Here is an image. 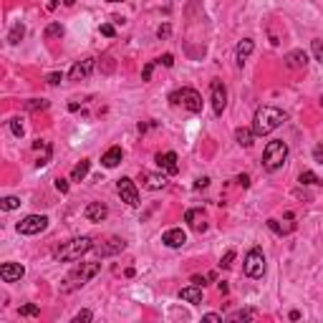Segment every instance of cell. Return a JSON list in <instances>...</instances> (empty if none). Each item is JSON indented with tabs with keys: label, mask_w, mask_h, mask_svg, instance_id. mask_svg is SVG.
I'll use <instances>...</instances> for the list:
<instances>
[{
	"label": "cell",
	"mask_w": 323,
	"mask_h": 323,
	"mask_svg": "<svg viewBox=\"0 0 323 323\" xmlns=\"http://www.w3.org/2000/svg\"><path fill=\"white\" fill-rule=\"evenodd\" d=\"M283 121H286V114L275 106H260L253 116V132L255 137H265V134H273Z\"/></svg>",
	"instance_id": "6da1fadb"
},
{
	"label": "cell",
	"mask_w": 323,
	"mask_h": 323,
	"mask_svg": "<svg viewBox=\"0 0 323 323\" xmlns=\"http://www.w3.org/2000/svg\"><path fill=\"white\" fill-rule=\"evenodd\" d=\"M89 250H94V240L89 235H81V237H73V240L63 242V245L56 250V258L58 260H78L81 255H86Z\"/></svg>",
	"instance_id": "7a4b0ae2"
},
{
	"label": "cell",
	"mask_w": 323,
	"mask_h": 323,
	"mask_svg": "<svg viewBox=\"0 0 323 323\" xmlns=\"http://www.w3.org/2000/svg\"><path fill=\"white\" fill-rule=\"evenodd\" d=\"M286 159H288V144L283 142V139H273L268 142L265 152H263V167L268 172H275L280 169L283 164H286Z\"/></svg>",
	"instance_id": "3957f363"
},
{
	"label": "cell",
	"mask_w": 323,
	"mask_h": 323,
	"mask_svg": "<svg viewBox=\"0 0 323 323\" xmlns=\"http://www.w3.org/2000/svg\"><path fill=\"white\" fill-rule=\"evenodd\" d=\"M99 270H101V263H81V265H76V268L68 273V278H66L63 291H76V288H81V286H86V283H89Z\"/></svg>",
	"instance_id": "277c9868"
},
{
	"label": "cell",
	"mask_w": 323,
	"mask_h": 323,
	"mask_svg": "<svg viewBox=\"0 0 323 323\" xmlns=\"http://www.w3.org/2000/svg\"><path fill=\"white\" fill-rule=\"evenodd\" d=\"M169 101L172 104H182L187 111H192V114H199L202 111V96L194 91V89H179V91H174L172 96H169Z\"/></svg>",
	"instance_id": "5b68a950"
},
{
	"label": "cell",
	"mask_w": 323,
	"mask_h": 323,
	"mask_svg": "<svg viewBox=\"0 0 323 323\" xmlns=\"http://www.w3.org/2000/svg\"><path fill=\"white\" fill-rule=\"evenodd\" d=\"M245 275L248 278H263V273H265V255H263V250L260 248H253L248 255H245Z\"/></svg>",
	"instance_id": "8992f818"
},
{
	"label": "cell",
	"mask_w": 323,
	"mask_h": 323,
	"mask_svg": "<svg viewBox=\"0 0 323 323\" xmlns=\"http://www.w3.org/2000/svg\"><path fill=\"white\" fill-rule=\"evenodd\" d=\"M15 227H18L20 235H38V232H43L48 227V217L46 215H28Z\"/></svg>",
	"instance_id": "52a82bcc"
},
{
	"label": "cell",
	"mask_w": 323,
	"mask_h": 323,
	"mask_svg": "<svg viewBox=\"0 0 323 323\" xmlns=\"http://www.w3.org/2000/svg\"><path fill=\"white\" fill-rule=\"evenodd\" d=\"M116 192H119L121 202H127L129 207H137V205H139V192H137L134 179H129V177H121V179L116 182Z\"/></svg>",
	"instance_id": "ba28073f"
},
{
	"label": "cell",
	"mask_w": 323,
	"mask_h": 323,
	"mask_svg": "<svg viewBox=\"0 0 323 323\" xmlns=\"http://www.w3.org/2000/svg\"><path fill=\"white\" fill-rule=\"evenodd\" d=\"M210 101H212V111L217 116H222L225 106H227V89L222 86V81H212L210 86Z\"/></svg>",
	"instance_id": "9c48e42d"
},
{
	"label": "cell",
	"mask_w": 323,
	"mask_h": 323,
	"mask_svg": "<svg viewBox=\"0 0 323 323\" xmlns=\"http://www.w3.org/2000/svg\"><path fill=\"white\" fill-rule=\"evenodd\" d=\"M124 248H127V242L121 237H109L106 242H101V245L96 248V255L99 258H111V255H119Z\"/></svg>",
	"instance_id": "30bf717a"
},
{
	"label": "cell",
	"mask_w": 323,
	"mask_h": 323,
	"mask_svg": "<svg viewBox=\"0 0 323 323\" xmlns=\"http://www.w3.org/2000/svg\"><path fill=\"white\" fill-rule=\"evenodd\" d=\"M94 66H96L94 58H84V61L73 63V68L68 71V81H84V78H89L91 71H94Z\"/></svg>",
	"instance_id": "8fae6325"
},
{
	"label": "cell",
	"mask_w": 323,
	"mask_h": 323,
	"mask_svg": "<svg viewBox=\"0 0 323 323\" xmlns=\"http://www.w3.org/2000/svg\"><path fill=\"white\" fill-rule=\"evenodd\" d=\"M23 275H25V268L20 263H3V268H0V278H3V283H18Z\"/></svg>",
	"instance_id": "7c38bea8"
},
{
	"label": "cell",
	"mask_w": 323,
	"mask_h": 323,
	"mask_svg": "<svg viewBox=\"0 0 323 323\" xmlns=\"http://www.w3.org/2000/svg\"><path fill=\"white\" fill-rule=\"evenodd\" d=\"M84 215H86V220H91V222H104V220L109 217V207L104 205V202H89L86 210H84Z\"/></svg>",
	"instance_id": "4fadbf2b"
},
{
	"label": "cell",
	"mask_w": 323,
	"mask_h": 323,
	"mask_svg": "<svg viewBox=\"0 0 323 323\" xmlns=\"http://www.w3.org/2000/svg\"><path fill=\"white\" fill-rule=\"evenodd\" d=\"M184 222H189V227L194 230V232H205L207 230V220H205V212L202 210H187L184 212Z\"/></svg>",
	"instance_id": "5bb4252c"
},
{
	"label": "cell",
	"mask_w": 323,
	"mask_h": 323,
	"mask_svg": "<svg viewBox=\"0 0 323 323\" xmlns=\"http://www.w3.org/2000/svg\"><path fill=\"white\" fill-rule=\"evenodd\" d=\"M162 242H164L167 248H182L187 242V235H184L182 227H172V230H167L164 235H162Z\"/></svg>",
	"instance_id": "9a60e30c"
},
{
	"label": "cell",
	"mask_w": 323,
	"mask_h": 323,
	"mask_svg": "<svg viewBox=\"0 0 323 323\" xmlns=\"http://www.w3.org/2000/svg\"><path fill=\"white\" fill-rule=\"evenodd\" d=\"M139 182H142L147 189H164V187H167V177H164V174H154V172H142V174H139Z\"/></svg>",
	"instance_id": "2e32d148"
},
{
	"label": "cell",
	"mask_w": 323,
	"mask_h": 323,
	"mask_svg": "<svg viewBox=\"0 0 323 323\" xmlns=\"http://www.w3.org/2000/svg\"><path fill=\"white\" fill-rule=\"evenodd\" d=\"M157 164L162 169H167V174H177L179 164H177V154L174 152H164V154H157Z\"/></svg>",
	"instance_id": "e0dca14e"
},
{
	"label": "cell",
	"mask_w": 323,
	"mask_h": 323,
	"mask_svg": "<svg viewBox=\"0 0 323 323\" xmlns=\"http://www.w3.org/2000/svg\"><path fill=\"white\" fill-rule=\"evenodd\" d=\"M253 48H255V43H253V38H242L240 43H237V48H235V58H237V66H242L245 63V58L253 53Z\"/></svg>",
	"instance_id": "ac0fdd59"
},
{
	"label": "cell",
	"mask_w": 323,
	"mask_h": 323,
	"mask_svg": "<svg viewBox=\"0 0 323 323\" xmlns=\"http://www.w3.org/2000/svg\"><path fill=\"white\" fill-rule=\"evenodd\" d=\"M179 298L182 301H187V303H192V306H197V303H202V286H187V288H182L179 291Z\"/></svg>",
	"instance_id": "d6986e66"
},
{
	"label": "cell",
	"mask_w": 323,
	"mask_h": 323,
	"mask_svg": "<svg viewBox=\"0 0 323 323\" xmlns=\"http://www.w3.org/2000/svg\"><path fill=\"white\" fill-rule=\"evenodd\" d=\"M286 63H288V68H306L308 56H306V51L296 48V51H291V53L286 56Z\"/></svg>",
	"instance_id": "ffe728a7"
},
{
	"label": "cell",
	"mask_w": 323,
	"mask_h": 323,
	"mask_svg": "<svg viewBox=\"0 0 323 323\" xmlns=\"http://www.w3.org/2000/svg\"><path fill=\"white\" fill-rule=\"evenodd\" d=\"M121 157H124V154H121V147H111V149L101 157V164H104L106 169H114L119 162H121Z\"/></svg>",
	"instance_id": "44dd1931"
},
{
	"label": "cell",
	"mask_w": 323,
	"mask_h": 323,
	"mask_svg": "<svg viewBox=\"0 0 323 323\" xmlns=\"http://www.w3.org/2000/svg\"><path fill=\"white\" fill-rule=\"evenodd\" d=\"M235 139H237L240 147H253L255 132H253V129H245V127H240V129H235Z\"/></svg>",
	"instance_id": "7402d4cb"
},
{
	"label": "cell",
	"mask_w": 323,
	"mask_h": 323,
	"mask_svg": "<svg viewBox=\"0 0 323 323\" xmlns=\"http://www.w3.org/2000/svg\"><path fill=\"white\" fill-rule=\"evenodd\" d=\"M89 169H91V159H81L78 164L73 167V172H71V179H73V182H81V179L89 174Z\"/></svg>",
	"instance_id": "603a6c76"
},
{
	"label": "cell",
	"mask_w": 323,
	"mask_h": 323,
	"mask_svg": "<svg viewBox=\"0 0 323 323\" xmlns=\"http://www.w3.org/2000/svg\"><path fill=\"white\" fill-rule=\"evenodd\" d=\"M23 35H25V25H23V23H15V25L10 28V33H8V40H10L13 46H18L20 40H23Z\"/></svg>",
	"instance_id": "cb8c5ba5"
},
{
	"label": "cell",
	"mask_w": 323,
	"mask_h": 323,
	"mask_svg": "<svg viewBox=\"0 0 323 323\" xmlns=\"http://www.w3.org/2000/svg\"><path fill=\"white\" fill-rule=\"evenodd\" d=\"M255 316H258V311H235V313L227 316V321L237 323V321H250V318H255Z\"/></svg>",
	"instance_id": "d4e9b609"
},
{
	"label": "cell",
	"mask_w": 323,
	"mask_h": 323,
	"mask_svg": "<svg viewBox=\"0 0 323 323\" xmlns=\"http://www.w3.org/2000/svg\"><path fill=\"white\" fill-rule=\"evenodd\" d=\"M0 207H3L5 212L18 210V207H20V199H18V197H3V199H0Z\"/></svg>",
	"instance_id": "484cf974"
},
{
	"label": "cell",
	"mask_w": 323,
	"mask_h": 323,
	"mask_svg": "<svg viewBox=\"0 0 323 323\" xmlns=\"http://www.w3.org/2000/svg\"><path fill=\"white\" fill-rule=\"evenodd\" d=\"M43 35H46V38H61V35H63V25H61V23H51V25L43 30Z\"/></svg>",
	"instance_id": "4316f807"
},
{
	"label": "cell",
	"mask_w": 323,
	"mask_h": 323,
	"mask_svg": "<svg viewBox=\"0 0 323 323\" xmlns=\"http://www.w3.org/2000/svg\"><path fill=\"white\" fill-rule=\"evenodd\" d=\"M311 51H313V58H316L318 63H323V40H313Z\"/></svg>",
	"instance_id": "83f0119b"
},
{
	"label": "cell",
	"mask_w": 323,
	"mask_h": 323,
	"mask_svg": "<svg viewBox=\"0 0 323 323\" xmlns=\"http://www.w3.org/2000/svg\"><path fill=\"white\" fill-rule=\"evenodd\" d=\"M298 182H301V184H318V177H316L313 172H308V169H306V172H301Z\"/></svg>",
	"instance_id": "f1b7e54d"
},
{
	"label": "cell",
	"mask_w": 323,
	"mask_h": 323,
	"mask_svg": "<svg viewBox=\"0 0 323 323\" xmlns=\"http://www.w3.org/2000/svg\"><path fill=\"white\" fill-rule=\"evenodd\" d=\"M25 106H28V111H38V109H48V101H43V99H30Z\"/></svg>",
	"instance_id": "f546056e"
},
{
	"label": "cell",
	"mask_w": 323,
	"mask_h": 323,
	"mask_svg": "<svg viewBox=\"0 0 323 323\" xmlns=\"http://www.w3.org/2000/svg\"><path fill=\"white\" fill-rule=\"evenodd\" d=\"M81 321H84V323H86V321H94V313H91V311H78V313L73 316V323H81Z\"/></svg>",
	"instance_id": "4dcf8cb0"
},
{
	"label": "cell",
	"mask_w": 323,
	"mask_h": 323,
	"mask_svg": "<svg viewBox=\"0 0 323 323\" xmlns=\"http://www.w3.org/2000/svg\"><path fill=\"white\" fill-rule=\"evenodd\" d=\"M40 313V308L38 306H33V303H28V306H23L20 308V316H38Z\"/></svg>",
	"instance_id": "1f68e13d"
},
{
	"label": "cell",
	"mask_w": 323,
	"mask_h": 323,
	"mask_svg": "<svg viewBox=\"0 0 323 323\" xmlns=\"http://www.w3.org/2000/svg\"><path fill=\"white\" fill-rule=\"evenodd\" d=\"M10 132L15 137H23V124H20V119H10Z\"/></svg>",
	"instance_id": "d6a6232c"
},
{
	"label": "cell",
	"mask_w": 323,
	"mask_h": 323,
	"mask_svg": "<svg viewBox=\"0 0 323 323\" xmlns=\"http://www.w3.org/2000/svg\"><path fill=\"white\" fill-rule=\"evenodd\" d=\"M232 260H235V250H227V253H225V258L220 260V265H222V268H230V265H232Z\"/></svg>",
	"instance_id": "836d02e7"
},
{
	"label": "cell",
	"mask_w": 323,
	"mask_h": 323,
	"mask_svg": "<svg viewBox=\"0 0 323 323\" xmlns=\"http://www.w3.org/2000/svg\"><path fill=\"white\" fill-rule=\"evenodd\" d=\"M61 81H63V76H61L58 71H53V73H48V84H51V86H58V84H61Z\"/></svg>",
	"instance_id": "e575fe53"
},
{
	"label": "cell",
	"mask_w": 323,
	"mask_h": 323,
	"mask_svg": "<svg viewBox=\"0 0 323 323\" xmlns=\"http://www.w3.org/2000/svg\"><path fill=\"white\" fill-rule=\"evenodd\" d=\"M152 71H154V61H149V63L144 66V71H142V81H149V78H152Z\"/></svg>",
	"instance_id": "d590c367"
},
{
	"label": "cell",
	"mask_w": 323,
	"mask_h": 323,
	"mask_svg": "<svg viewBox=\"0 0 323 323\" xmlns=\"http://www.w3.org/2000/svg\"><path fill=\"white\" fill-rule=\"evenodd\" d=\"M159 63L167 66V68H172V66H174V56H172V53H164V56L159 58Z\"/></svg>",
	"instance_id": "8d00e7d4"
},
{
	"label": "cell",
	"mask_w": 323,
	"mask_h": 323,
	"mask_svg": "<svg viewBox=\"0 0 323 323\" xmlns=\"http://www.w3.org/2000/svg\"><path fill=\"white\" fill-rule=\"evenodd\" d=\"M101 35H106V38H114V35H116V30H114V25H109V23H104V25H101Z\"/></svg>",
	"instance_id": "74e56055"
},
{
	"label": "cell",
	"mask_w": 323,
	"mask_h": 323,
	"mask_svg": "<svg viewBox=\"0 0 323 323\" xmlns=\"http://www.w3.org/2000/svg\"><path fill=\"white\" fill-rule=\"evenodd\" d=\"M313 157H316V162H318V164H323V144H316V149H313Z\"/></svg>",
	"instance_id": "f35d334b"
},
{
	"label": "cell",
	"mask_w": 323,
	"mask_h": 323,
	"mask_svg": "<svg viewBox=\"0 0 323 323\" xmlns=\"http://www.w3.org/2000/svg\"><path fill=\"white\" fill-rule=\"evenodd\" d=\"M268 227H270L273 232H278V235H283V232H288V230H283V227L278 225V220H268Z\"/></svg>",
	"instance_id": "ab89813d"
},
{
	"label": "cell",
	"mask_w": 323,
	"mask_h": 323,
	"mask_svg": "<svg viewBox=\"0 0 323 323\" xmlns=\"http://www.w3.org/2000/svg\"><path fill=\"white\" fill-rule=\"evenodd\" d=\"M56 189H58V192H63V194H66V192H68V182H66V179H61V177H58V179H56Z\"/></svg>",
	"instance_id": "60d3db41"
},
{
	"label": "cell",
	"mask_w": 323,
	"mask_h": 323,
	"mask_svg": "<svg viewBox=\"0 0 323 323\" xmlns=\"http://www.w3.org/2000/svg\"><path fill=\"white\" fill-rule=\"evenodd\" d=\"M237 184H240V187H250V177H248V174H240V177H237Z\"/></svg>",
	"instance_id": "b9f144b4"
},
{
	"label": "cell",
	"mask_w": 323,
	"mask_h": 323,
	"mask_svg": "<svg viewBox=\"0 0 323 323\" xmlns=\"http://www.w3.org/2000/svg\"><path fill=\"white\" fill-rule=\"evenodd\" d=\"M169 30H172L169 25H162V28L157 30V35H159V38H167V35H169Z\"/></svg>",
	"instance_id": "7bdbcfd3"
},
{
	"label": "cell",
	"mask_w": 323,
	"mask_h": 323,
	"mask_svg": "<svg viewBox=\"0 0 323 323\" xmlns=\"http://www.w3.org/2000/svg\"><path fill=\"white\" fill-rule=\"evenodd\" d=\"M205 321H212V323H217V321H222V316H220V313H207V316H205Z\"/></svg>",
	"instance_id": "ee69618b"
},
{
	"label": "cell",
	"mask_w": 323,
	"mask_h": 323,
	"mask_svg": "<svg viewBox=\"0 0 323 323\" xmlns=\"http://www.w3.org/2000/svg\"><path fill=\"white\" fill-rule=\"evenodd\" d=\"M192 283H197V286H202V288H205L207 278H202V275H194V278H192Z\"/></svg>",
	"instance_id": "f6af8a7d"
},
{
	"label": "cell",
	"mask_w": 323,
	"mask_h": 323,
	"mask_svg": "<svg viewBox=\"0 0 323 323\" xmlns=\"http://www.w3.org/2000/svg\"><path fill=\"white\" fill-rule=\"evenodd\" d=\"M207 184H210V179H207V177H202V179H197V184H194V187H197V189H202V187H207Z\"/></svg>",
	"instance_id": "bcb514c9"
},
{
	"label": "cell",
	"mask_w": 323,
	"mask_h": 323,
	"mask_svg": "<svg viewBox=\"0 0 323 323\" xmlns=\"http://www.w3.org/2000/svg\"><path fill=\"white\" fill-rule=\"evenodd\" d=\"M56 5H58V0H48V10H56Z\"/></svg>",
	"instance_id": "7dc6e473"
},
{
	"label": "cell",
	"mask_w": 323,
	"mask_h": 323,
	"mask_svg": "<svg viewBox=\"0 0 323 323\" xmlns=\"http://www.w3.org/2000/svg\"><path fill=\"white\" fill-rule=\"evenodd\" d=\"M63 3H66V5H68V8H71V5H73V3H76V0H63Z\"/></svg>",
	"instance_id": "c3c4849f"
},
{
	"label": "cell",
	"mask_w": 323,
	"mask_h": 323,
	"mask_svg": "<svg viewBox=\"0 0 323 323\" xmlns=\"http://www.w3.org/2000/svg\"><path fill=\"white\" fill-rule=\"evenodd\" d=\"M109 3H119V0H109Z\"/></svg>",
	"instance_id": "681fc988"
}]
</instances>
